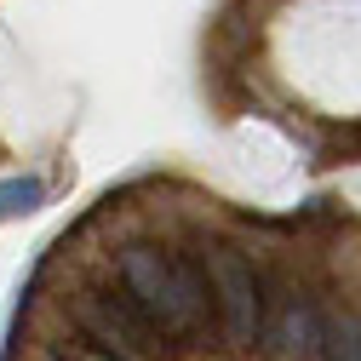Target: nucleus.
Masks as SVG:
<instances>
[{
    "mask_svg": "<svg viewBox=\"0 0 361 361\" xmlns=\"http://www.w3.org/2000/svg\"><path fill=\"white\" fill-rule=\"evenodd\" d=\"M69 310H75L80 333L92 338L98 350H109V355H121V361H149V355H155L161 327L149 322V310H144L138 298H132L126 287L80 293V298H69Z\"/></svg>",
    "mask_w": 361,
    "mask_h": 361,
    "instance_id": "f03ea898",
    "label": "nucleus"
},
{
    "mask_svg": "<svg viewBox=\"0 0 361 361\" xmlns=\"http://www.w3.org/2000/svg\"><path fill=\"white\" fill-rule=\"evenodd\" d=\"M207 287L218 304V333L230 350H252L264 338V281L247 252L235 247H212L207 252Z\"/></svg>",
    "mask_w": 361,
    "mask_h": 361,
    "instance_id": "f257e3e1",
    "label": "nucleus"
},
{
    "mask_svg": "<svg viewBox=\"0 0 361 361\" xmlns=\"http://www.w3.org/2000/svg\"><path fill=\"white\" fill-rule=\"evenodd\" d=\"M40 201H47V184H40L35 172H29V178H6V184H0V224H6V218H23V212H35Z\"/></svg>",
    "mask_w": 361,
    "mask_h": 361,
    "instance_id": "423d86ee",
    "label": "nucleus"
},
{
    "mask_svg": "<svg viewBox=\"0 0 361 361\" xmlns=\"http://www.w3.org/2000/svg\"><path fill=\"white\" fill-rule=\"evenodd\" d=\"M149 315H155L161 338H178V344L201 338V333H207V322H212L207 276H201L195 264H184V258H166V281H161V298L149 304Z\"/></svg>",
    "mask_w": 361,
    "mask_h": 361,
    "instance_id": "7ed1b4c3",
    "label": "nucleus"
},
{
    "mask_svg": "<svg viewBox=\"0 0 361 361\" xmlns=\"http://www.w3.org/2000/svg\"><path fill=\"white\" fill-rule=\"evenodd\" d=\"M315 361H361V322L355 315H322L315 327Z\"/></svg>",
    "mask_w": 361,
    "mask_h": 361,
    "instance_id": "39448f33",
    "label": "nucleus"
},
{
    "mask_svg": "<svg viewBox=\"0 0 361 361\" xmlns=\"http://www.w3.org/2000/svg\"><path fill=\"white\" fill-rule=\"evenodd\" d=\"M315 327H322V315H315L310 298L298 293H281L276 304H264V350L276 361H310L315 355Z\"/></svg>",
    "mask_w": 361,
    "mask_h": 361,
    "instance_id": "20e7f679",
    "label": "nucleus"
},
{
    "mask_svg": "<svg viewBox=\"0 0 361 361\" xmlns=\"http://www.w3.org/2000/svg\"><path fill=\"white\" fill-rule=\"evenodd\" d=\"M75 361H121V355H109V350H98V344H92V350H75Z\"/></svg>",
    "mask_w": 361,
    "mask_h": 361,
    "instance_id": "0eeeda50",
    "label": "nucleus"
}]
</instances>
